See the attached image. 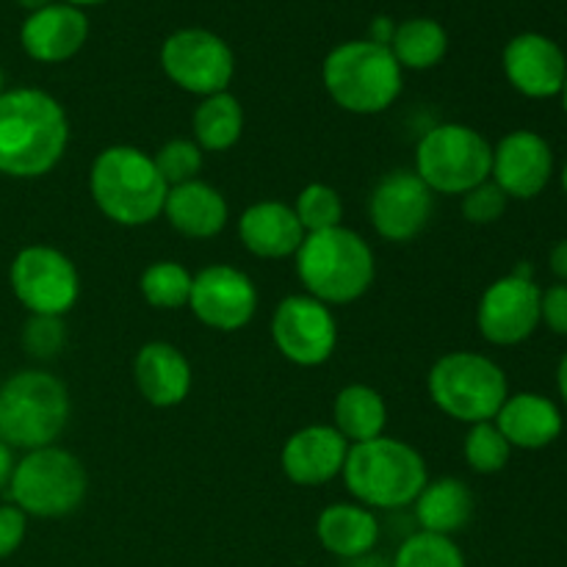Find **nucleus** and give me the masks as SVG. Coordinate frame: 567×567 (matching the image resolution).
Masks as SVG:
<instances>
[{
	"mask_svg": "<svg viewBox=\"0 0 567 567\" xmlns=\"http://www.w3.org/2000/svg\"><path fill=\"white\" fill-rule=\"evenodd\" d=\"M493 147L476 127L443 122L430 127L415 147V175L432 194L463 197L480 183L491 181Z\"/></svg>",
	"mask_w": 567,
	"mask_h": 567,
	"instance_id": "6e6552de",
	"label": "nucleus"
},
{
	"mask_svg": "<svg viewBox=\"0 0 567 567\" xmlns=\"http://www.w3.org/2000/svg\"><path fill=\"white\" fill-rule=\"evenodd\" d=\"M371 42H377V44H385V48H391V39H393V33H396V22L391 20V17H374V20H371Z\"/></svg>",
	"mask_w": 567,
	"mask_h": 567,
	"instance_id": "4c0bfd02",
	"label": "nucleus"
},
{
	"mask_svg": "<svg viewBox=\"0 0 567 567\" xmlns=\"http://www.w3.org/2000/svg\"><path fill=\"white\" fill-rule=\"evenodd\" d=\"M548 264H551L554 275H557L563 282H567V238L551 249V258H548Z\"/></svg>",
	"mask_w": 567,
	"mask_h": 567,
	"instance_id": "58836bf2",
	"label": "nucleus"
},
{
	"mask_svg": "<svg viewBox=\"0 0 567 567\" xmlns=\"http://www.w3.org/2000/svg\"><path fill=\"white\" fill-rule=\"evenodd\" d=\"M89 491V476L81 460L59 446L25 452L14 463L9 493L14 507L33 518H64L75 513Z\"/></svg>",
	"mask_w": 567,
	"mask_h": 567,
	"instance_id": "1a4fd4ad",
	"label": "nucleus"
},
{
	"mask_svg": "<svg viewBox=\"0 0 567 567\" xmlns=\"http://www.w3.org/2000/svg\"><path fill=\"white\" fill-rule=\"evenodd\" d=\"M559 97H563V109H565V114H567V78H565V83H563V92H559Z\"/></svg>",
	"mask_w": 567,
	"mask_h": 567,
	"instance_id": "a18cd8bd",
	"label": "nucleus"
},
{
	"mask_svg": "<svg viewBox=\"0 0 567 567\" xmlns=\"http://www.w3.org/2000/svg\"><path fill=\"white\" fill-rule=\"evenodd\" d=\"M446 28L430 17H413L396 25L391 39V53L402 70H432L446 59Z\"/></svg>",
	"mask_w": 567,
	"mask_h": 567,
	"instance_id": "cd10ccee",
	"label": "nucleus"
},
{
	"mask_svg": "<svg viewBox=\"0 0 567 567\" xmlns=\"http://www.w3.org/2000/svg\"><path fill=\"white\" fill-rule=\"evenodd\" d=\"M554 175L551 144L535 131H513L493 147L491 181L507 197L532 199Z\"/></svg>",
	"mask_w": 567,
	"mask_h": 567,
	"instance_id": "dca6fc26",
	"label": "nucleus"
},
{
	"mask_svg": "<svg viewBox=\"0 0 567 567\" xmlns=\"http://www.w3.org/2000/svg\"><path fill=\"white\" fill-rule=\"evenodd\" d=\"M415 526L430 535L454 537L474 518V493L457 476L430 480L413 502Z\"/></svg>",
	"mask_w": 567,
	"mask_h": 567,
	"instance_id": "393cba45",
	"label": "nucleus"
},
{
	"mask_svg": "<svg viewBox=\"0 0 567 567\" xmlns=\"http://www.w3.org/2000/svg\"><path fill=\"white\" fill-rule=\"evenodd\" d=\"M432 404L449 419L474 426L493 421L509 396V382L502 365L480 352H449L426 377Z\"/></svg>",
	"mask_w": 567,
	"mask_h": 567,
	"instance_id": "0eeeda50",
	"label": "nucleus"
},
{
	"mask_svg": "<svg viewBox=\"0 0 567 567\" xmlns=\"http://www.w3.org/2000/svg\"><path fill=\"white\" fill-rule=\"evenodd\" d=\"M540 299L543 291L532 277L529 264H520L513 275L498 277L487 286L476 308L482 338L496 347L524 343L540 327Z\"/></svg>",
	"mask_w": 567,
	"mask_h": 567,
	"instance_id": "f8f14e48",
	"label": "nucleus"
},
{
	"mask_svg": "<svg viewBox=\"0 0 567 567\" xmlns=\"http://www.w3.org/2000/svg\"><path fill=\"white\" fill-rule=\"evenodd\" d=\"M6 89H3V70H0V94H3Z\"/></svg>",
	"mask_w": 567,
	"mask_h": 567,
	"instance_id": "de8ad7c7",
	"label": "nucleus"
},
{
	"mask_svg": "<svg viewBox=\"0 0 567 567\" xmlns=\"http://www.w3.org/2000/svg\"><path fill=\"white\" fill-rule=\"evenodd\" d=\"M504 75L515 92L526 97L546 100L563 92L567 78V59L554 39L543 33H518L504 48Z\"/></svg>",
	"mask_w": 567,
	"mask_h": 567,
	"instance_id": "f3484780",
	"label": "nucleus"
},
{
	"mask_svg": "<svg viewBox=\"0 0 567 567\" xmlns=\"http://www.w3.org/2000/svg\"><path fill=\"white\" fill-rule=\"evenodd\" d=\"M89 39V20L83 9L70 3H50L28 14L20 28L22 50L39 64H61L81 53Z\"/></svg>",
	"mask_w": 567,
	"mask_h": 567,
	"instance_id": "6ab92c4d",
	"label": "nucleus"
},
{
	"mask_svg": "<svg viewBox=\"0 0 567 567\" xmlns=\"http://www.w3.org/2000/svg\"><path fill=\"white\" fill-rule=\"evenodd\" d=\"M11 474H14V454H11V449L0 441V491L9 487Z\"/></svg>",
	"mask_w": 567,
	"mask_h": 567,
	"instance_id": "ea45409f",
	"label": "nucleus"
},
{
	"mask_svg": "<svg viewBox=\"0 0 567 567\" xmlns=\"http://www.w3.org/2000/svg\"><path fill=\"white\" fill-rule=\"evenodd\" d=\"M341 567H393V563L385 557V554L369 551V554H363V557L347 559Z\"/></svg>",
	"mask_w": 567,
	"mask_h": 567,
	"instance_id": "a19ab883",
	"label": "nucleus"
},
{
	"mask_svg": "<svg viewBox=\"0 0 567 567\" xmlns=\"http://www.w3.org/2000/svg\"><path fill=\"white\" fill-rule=\"evenodd\" d=\"M194 275L177 260H155L138 277V291L144 302L155 310L188 308Z\"/></svg>",
	"mask_w": 567,
	"mask_h": 567,
	"instance_id": "c85d7f7f",
	"label": "nucleus"
},
{
	"mask_svg": "<svg viewBox=\"0 0 567 567\" xmlns=\"http://www.w3.org/2000/svg\"><path fill=\"white\" fill-rule=\"evenodd\" d=\"M393 567H465V554L454 537L419 532L404 537L393 554Z\"/></svg>",
	"mask_w": 567,
	"mask_h": 567,
	"instance_id": "c756f323",
	"label": "nucleus"
},
{
	"mask_svg": "<svg viewBox=\"0 0 567 567\" xmlns=\"http://www.w3.org/2000/svg\"><path fill=\"white\" fill-rule=\"evenodd\" d=\"M238 238L255 258L280 260L297 255L305 241V230L291 205L260 199L249 205L238 219Z\"/></svg>",
	"mask_w": 567,
	"mask_h": 567,
	"instance_id": "412c9836",
	"label": "nucleus"
},
{
	"mask_svg": "<svg viewBox=\"0 0 567 567\" xmlns=\"http://www.w3.org/2000/svg\"><path fill=\"white\" fill-rule=\"evenodd\" d=\"M70 144V120L53 94L33 86L0 94V175L33 181L59 166Z\"/></svg>",
	"mask_w": 567,
	"mask_h": 567,
	"instance_id": "f257e3e1",
	"label": "nucleus"
},
{
	"mask_svg": "<svg viewBox=\"0 0 567 567\" xmlns=\"http://www.w3.org/2000/svg\"><path fill=\"white\" fill-rule=\"evenodd\" d=\"M28 532V515L14 504L0 507V559L11 557L22 546Z\"/></svg>",
	"mask_w": 567,
	"mask_h": 567,
	"instance_id": "c9c22d12",
	"label": "nucleus"
},
{
	"mask_svg": "<svg viewBox=\"0 0 567 567\" xmlns=\"http://www.w3.org/2000/svg\"><path fill=\"white\" fill-rule=\"evenodd\" d=\"M293 260L305 291L324 305L358 302L377 275L371 244L343 225L308 233Z\"/></svg>",
	"mask_w": 567,
	"mask_h": 567,
	"instance_id": "20e7f679",
	"label": "nucleus"
},
{
	"mask_svg": "<svg viewBox=\"0 0 567 567\" xmlns=\"http://www.w3.org/2000/svg\"><path fill=\"white\" fill-rule=\"evenodd\" d=\"M188 308L210 330L236 332L244 330L258 313V288L247 271L236 266H205L194 275Z\"/></svg>",
	"mask_w": 567,
	"mask_h": 567,
	"instance_id": "2eb2a0df",
	"label": "nucleus"
},
{
	"mask_svg": "<svg viewBox=\"0 0 567 567\" xmlns=\"http://www.w3.org/2000/svg\"><path fill=\"white\" fill-rule=\"evenodd\" d=\"M332 419H336V430L341 432L343 441L365 443L374 437L385 435L388 424V404L371 385H347L338 391L336 404H332Z\"/></svg>",
	"mask_w": 567,
	"mask_h": 567,
	"instance_id": "a878e982",
	"label": "nucleus"
},
{
	"mask_svg": "<svg viewBox=\"0 0 567 567\" xmlns=\"http://www.w3.org/2000/svg\"><path fill=\"white\" fill-rule=\"evenodd\" d=\"M17 3H20L22 9H28V14H33V11L44 9V6H50L53 0H17Z\"/></svg>",
	"mask_w": 567,
	"mask_h": 567,
	"instance_id": "37998d69",
	"label": "nucleus"
},
{
	"mask_svg": "<svg viewBox=\"0 0 567 567\" xmlns=\"http://www.w3.org/2000/svg\"><path fill=\"white\" fill-rule=\"evenodd\" d=\"M463 454L465 463L476 474H498L509 463L513 446H509L507 437L502 435V430L493 421H482V424L471 426L468 435H465Z\"/></svg>",
	"mask_w": 567,
	"mask_h": 567,
	"instance_id": "2f4dec72",
	"label": "nucleus"
},
{
	"mask_svg": "<svg viewBox=\"0 0 567 567\" xmlns=\"http://www.w3.org/2000/svg\"><path fill=\"white\" fill-rule=\"evenodd\" d=\"M509 197L493 181L480 183L463 194V216L471 225H493L507 210Z\"/></svg>",
	"mask_w": 567,
	"mask_h": 567,
	"instance_id": "f704fd0d",
	"label": "nucleus"
},
{
	"mask_svg": "<svg viewBox=\"0 0 567 567\" xmlns=\"http://www.w3.org/2000/svg\"><path fill=\"white\" fill-rule=\"evenodd\" d=\"M321 81L338 109L349 114H382L399 100L404 70L391 48L371 39H352L327 53Z\"/></svg>",
	"mask_w": 567,
	"mask_h": 567,
	"instance_id": "39448f33",
	"label": "nucleus"
},
{
	"mask_svg": "<svg viewBox=\"0 0 567 567\" xmlns=\"http://www.w3.org/2000/svg\"><path fill=\"white\" fill-rule=\"evenodd\" d=\"M161 70L183 92L210 97L227 92L236 75L230 44L205 28H183L161 44Z\"/></svg>",
	"mask_w": 567,
	"mask_h": 567,
	"instance_id": "9b49d317",
	"label": "nucleus"
},
{
	"mask_svg": "<svg viewBox=\"0 0 567 567\" xmlns=\"http://www.w3.org/2000/svg\"><path fill=\"white\" fill-rule=\"evenodd\" d=\"M22 347L33 360H53L66 347V327L61 316H31L22 327Z\"/></svg>",
	"mask_w": 567,
	"mask_h": 567,
	"instance_id": "72a5a7b5",
	"label": "nucleus"
},
{
	"mask_svg": "<svg viewBox=\"0 0 567 567\" xmlns=\"http://www.w3.org/2000/svg\"><path fill=\"white\" fill-rule=\"evenodd\" d=\"M493 424L502 430L513 449L537 452L563 435V413L557 404L540 393H515L502 404Z\"/></svg>",
	"mask_w": 567,
	"mask_h": 567,
	"instance_id": "5701e85b",
	"label": "nucleus"
},
{
	"mask_svg": "<svg viewBox=\"0 0 567 567\" xmlns=\"http://www.w3.org/2000/svg\"><path fill=\"white\" fill-rule=\"evenodd\" d=\"M557 388H559V396L565 399V404H567V352H565V358L559 360V369H557Z\"/></svg>",
	"mask_w": 567,
	"mask_h": 567,
	"instance_id": "79ce46f5",
	"label": "nucleus"
},
{
	"mask_svg": "<svg viewBox=\"0 0 567 567\" xmlns=\"http://www.w3.org/2000/svg\"><path fill=\"white\" fill-rule=\"evenodd\" d=\"M316 537L324 551L347 563V559L374 551L382 537V524L374 509L358 502H338L319 513Z\"/></svg>",
	"mask_w": 567,
	"mask_h": 567,
	"instance_id": "b1692460",
	"label": "nucleus"
},
{
	"mask_svg": "<svg viewBox=\"0 0 567 567\" xmlns=\"http://www.w3.org/2000/svg\"><path fill=\"white\" fill-rule=\"evenodd\" d=\"M89 192L105 219L122 227H144L164 214L169 186L155 169L153 155L131 144H114L92 161Z\"/></svg>",
	"mask_w": 567,
	"mask_h": 567,
	"instance_id": "7ed1b4c3",
	"label": "nucleus"
},
{
	"mask_svg": "<svg viewBox=\"0 0 567 567\" xmlns=\"http://www.w3.org/2000/svg\"><path fill=\"white\" fill-rule=\"evenodd\" d=\"M563 188H565V194H567V164H565V169H563Z\"/></svg>",
	"mask_w": 567,
	"mask_h": 567,
	"instance_id": "49530a36",
	"label": "nucleus"
},
{
	"mask_svg": "<svg viewBox=\"0 0 567 567\" xmlns=\"http://www.w3.org/2000/svg\"><path fill=\"white\" fill-rule=\"evenodd\" d=\"M9 282L14 297L31 316H61L64 319L81 297L78 266L61 249L31 244L11 260Z\"/></svg>",
	"mask_w": 567,
	"mask_h": 567,
	"instance_id": "9d476101",
	"label": "nucleus"
},
{
	"mask_svg": "<svg viewBox=\"0 0 567 567\" xmlns=\"http://www.w3.org/2000/svg\"><path fill=\"white\" fill-rule=\"evenodd\" d=\"M540 321L557 336H567V282H559V286L543 291Z\"/></svg>",
	"mask_w": 567,
	"mask_h": 567,
	"instance_id": "e433bc0d",
	"label": "nucleus"
},
{
	"mask_svg": "<svg viewBox=\"0 0 567 567\" xmlns=\"http://www.w3.org/2000/svg\"><path fill=\"white\" fill-rule=\"evenodd\" d=\"M166 221L186 238H214L219 236L230 219V205L225 194L205 181H192L166 192L164 214Z\"/></svg>",
	"mask_w": 567,
	"mask_h": 567,
	"instance_id": "4be33fe9",
	"label": "nucleus"
},
{
	"mask_svg": "<svg viewBox=\"0 0 567 567\" xmlns=\"http://www.w3.org/2000/svg\"><path fill=\"white\" fill-rule=\"evenodd\" d=\"M136 388L153 408H177L192 393L194 371L186 354L166 341H150L133 360Z\"/></svg>",
	"mask_w": 567,
	"mask_h": 567,
	"instance_id": "aec40b11",
	"label": "nucleus"
},
{
	"mask_svg": "<svg viewBox=\"0 0 567 567\" xmlns=\"http://www.w3.org/2000/svg\"><path fill=\"white\" fill-rule=\"evenodd\" d=\"M70 421V391L59 377L28 369L0 388V441L9 449L37 452L55 446Z\"/></svg>",
	"mask_w": 567,
	"mask_h": 567,
	"instance_id": "423d86ee",
	"label": "nucleus"
},
{
	"mask_svg": "<svg viewBox=\"0 0 567 567\" xmlns=\"http://www.w3.org/2000/svg\"><path fill=\"white\" fill-rule=\"evenodd\" d=\"M271 341L293 365L316 369L336 352L338 321L330 305L310 293H291L271 313Z\"/></svg>",
	"mask_w": 567,
	"mask_h": 567,
	"instance_id": "ddd939ff",
	"label": "nucleus"
},
{
	"mask_svg": "<svg viewBox=\"0 0 567 567\" xmlns=\"http://www.w3.org/2000/svg\"><path fill=\"white\" fill-rule=\"evenodd\" d=\"M153 164L166 186H183V183L197 181L203 172V150L197 147L194 138H172V142L161 144L158 153L153 155Z\"/></svg>",
	"mask_w": 567,
	"mask_h": 567,
	"instance_id": "473e14b6",
	"label": "nucleus"
},
{
	"mask_svg": "<svg viewBox=\"0 0 567 567\" xmlns=\"http://www.w3.org/2000/svg\"><path fill=\"white\" fill-rule=\"evenodd\" d=\"M291 208L297 214L299 225H302L305 236L308 233L332 230L343 219L341 194L332 186H327V183H310V186H305Z\"/></svg>",
	"mask_w": 567,
	"mask_h": 567,
	"instance_id": "7c9ffc66",
	"label": "nucleus"
},
{
	"mask_svg": "<svg viewBox=\"0 0 567 567\" xmlns=\"http://www.w3.org/2000/svg\"><path fill=\"white\" fill-rule=\"evenodd\" d=\"M435 210V194L413 169H393L377 181L369 197V219L377 236L408 244L424 233Z\"/></svg>",
	"mask_w": 567,
	"mask_h": 567,
	"instance_id": "4468645a",
	"label": "nucleus"
},
{
	"mask_svg": "<svg viewBox=\"0 0 567 567\" xmlns=\"http://www.w3.org/2000/svg\"><path fill=\"white\" fill-rule=\"evenodd\" d=\"M194 142L208 153H225L233 144H238L244 133V109L236 94L219 92L199 100L192 116Z\"/></svg>",
	"mask_w": 567,
	"mask_h": 567,
	"instance_id": "bb28decb",
	"label": "nucleus"
},
{
	"mask_svg": "<svg viewBox=\"0 0 567 567\" xmlns=\"http://www.w3.org/2000/svg\"><path fill=\"white\" fill-rule=\"evenodd\" d=\"M61 3H70V6H75V9H83V6H97V3H105V0H61Z\"/></svg>",
	"mask_w": 567,
	"mask_h": 567,
	"instance_id": "c03bdc74",
	"label": "nucleus"
},
{
	"mask_svg": "<svg viewBox=\"0 0 567 567\" xmlns=\"http://www.w3.org/2000/svg\"><path fill=\"white\" fill-rule=\"evenodd\" d=\"M341 476L354 502L382 513L413 507L430 482V471L419 449L388 435L352 443Z\"/></svg>",
	"mask_w": 567,
	"mask_h": 567,
	"instance_id": "f03ea898",
	"label": "nucleus"
},
{
	"mask_svg": "<svg viewBox=\"0 0 567 567\" xmlns=\"http://www.w3.org/2000/svg\"><path fill=\"white\" fill-rule=\"evenodd\" d=\"M349 443L336 426L310 424L293 432L280 454L282 474L302 487H319L341 476Z\"/></svg>",
	"mask_w": 567,
	"mask_h": 567,
	"instance_id": "a211bd4d",
	"label": "nucleus"
}]
</instances>
